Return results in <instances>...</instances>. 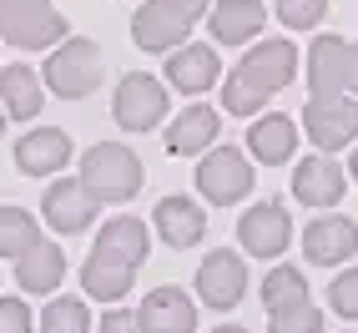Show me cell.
Instances as JSON below:
<instances>
[{
  "label": "cell",
  "mask_w": 358,
  "mask_h": 333,
  "mask_svg": "<svg viewBox=\"0 0 358 333\" xmlns=\"http://www.w3.org/2000/svg\"><path fill=\"white\" fill-rule=\"evenodd\" d=\"M101 76H106L101 45L86 41V36L56 41V51L45 56V86H51L61 101H86L91 91L101 86Z\"/></svg>",
  "instance_id": "obj_1"
},
{
  "label": "cell",
  "mask_w": 358,
  "mask_h": 333,
  "mask_svg": "<svg viewBox=\"0 0 358 333\" xmlns=\"http://www.w3.org/2000/svg\"><path fill=\"white\" fill-rule=\"evenodd\" d=\"M81 182L96 202H131L141 192V162L122 141H101V147H86Z\"/></svg>",
  "instance_id": "obj_2"
},
{
  "label": "cell",
  "mask_w": 358,
  "mask_h": 333,
  "mask_svg": "<svg viewBox=\"0 0 358 333\" xmlns=\"http://www.w3.org/2000/svg\"><path fill=\"white\" fill-rule=\"evenodd\" d=\"M66 15L51 0H0V36L20 51H45V45L66 41Z\"/></svg>",
  "instance_id": "obj_3"
},
{
  "label": "cell",
  "mask_w": 358,
  "mask_h": 333,
  "mask_svg": "<svg viewBox=\"0 0 358 333\" xmlns=\"http://www.w3.org/2000/svg\"><path fill=\"white\" fill-rule=\"evenodd\" d=\"M166 81L147 76V71H127L116 81V97H111V116L122 132H152L166 122Z\"/></svg>",
  "instance_id": "obj_4"
},
{
  "label": "cell",
  "mask_w": 358,
  "mask_h": 333,
  "mask_svg": "<svg viewBox=\"0 0 358 333\" xmlns=\"http://www.w3.org/2000/svg\"><path fill=\"white\" fill-rule=\"evenodd\" d=\"M197 187L212 207H232L252 192V162L237 147H207L197 166Z\"/></svg>",
  "instance_id": "obj_5"
},
{
  "label": "cell",
  "mask_w": 358,
  "mask_h": 333,
  "mask_svg": "<svg viewBox=\"0 0 358 333\" xmlns=\"http://www.w3.org/2000/svg\"><path fill=\"white\" fill-rule=\"evenodd\" d=\"M303 132L323 152H338L348 141H358V97H348V91H338V97H308Z\"/></svg>",
  "instance_id": "obj_6"
},
{
  "label": "cell",
  "mask_w": 358,
  "mask_h": 333,
  "mask_svg": "<svg viewBox=\"0 0 358 333\" xmlns=\"http://www.w3.org/2000/svg\"><path fill=\"white\" fill-rule=\"evenodd\" d=\"M237 76H243L248 86H257L262 97H273V91H282V86H293V76H298V45L293 41H257L252 51L237 61Z\"/></svg>",
  "instance_id": "obj_7"
},
{
  "label": "cell",
  "mask_w": 358,
  "mask_h": 333,
  "mask_svg": "<svg viewBox=\"0 0 358 333\" xmlns=\"http://www.w3.org/2000/svg\"><path fill=\"white\" fill-rule=\"evenodd\" d=\"M237 237H243V253H252V257H282L293 243V218L282 202H257L243 212Z\"/></svg>",
  "instance_id": "obj_8"
},
{
  "label": "cell",
  "mask_w": 358,
  "mask_h": 333,
  "mask_svg": "<svg viewBox=\"0 0 358 333\" xmlns=\"http://www.w3.org/2000/svg\"><path fill=\"white\" fill-rule=\"evenodd\" d=\"M243 293H248V263L243 257H237L232 248L207 253L202 268H197V298L207 308H237Z\"/></svg>",
  "instance_id": "obj_9"
},
{
  "label": "cell",
  "mask_w": 358,
  "mask_h": 333,
  "mask_svg": "<svg viewBox=\"0 0 358 333\" xmlns=\"http://www.w3.org/2000/svg\"><path fill=\"white\" fill-rule=\"evenodd\" d=\"M41 212H45V227H56V232H86L91 222H96V212H101V202L86 192V182L76 177H61V182H51L45 187V202H41Z\"/></svg>",
  "instance_id": "obj_10"
},
{
  "label": "cell",
  "mask_w": 358,
  "mask_h": 333,
  "mask_svg": "<svg viewBox=\"0 0 358 333\" xmlns=\"http://www.w3.org/2000/svg\"><path fill=\"white\" fill-rule=\"evenodd\" d=\"M192 36V20H187L172 0H147L131 15V41L141 51H177V45Z\"/></svg>",
  "instance_id": "obj_11"
},
{
  "label": "cell",
  "mask_w": 358,
  "mask_h": 333,
  "mask_svg": "<svg viewBox=\"0 0 358 333\" xmlns=\"http://www.w3.org/2000/svg\"><path fill=\"white\" fill-rule=\"evenodd\" d=\"M353 253H358V222L353 218H333L328 212V218L303 227V257L313 268H338Z\"/></svg>",
  "instance_id": "obj_12"
},
{
  "label": "cell",
  "mask_w": 358,
  "mask_h": 333,
  "mask_svg": "<svg viewBox=\"0 0 358 333\" xmlns=\"http://www.w3.org/2000/svg\"><path fill=\"white\" fill-rule=\"evenodd\" d=\"M136 323L141 333H192L197 328V308H192V293H182V288H152L147 298H141L136 308Z\"/></svg>",
  "instance_id": "obj_13"
},
{
  "label": "cell",
  "mask_w": 358,
  "mask_h": 333,
  "mask_svg": "<svg viewBox=\"0 0 358 333\" xmlns=\"http://www.w3.org/2000/svg\"><path fill=\"white\" fill-rule=\"evenodd\" d=\"M262 26H268L262 0H212L207 6V31L217 45H248V41H257Z\"/></svg>",
  "instance_id": "obj_14"
},
{
  "label": "cell",
  "mask_w": 358,
  "mask_h": 333,
  "mask_svg": "<svg viewBox=\"0 0 358 333\" xmlns=\"http://www.w3.org/2000/svg\"><path fill=\"white\" fill-rule=\"evenodd\" d=\"M131 283H136V263H127L106 248H91V257L81 263V288L96 303H122L131 293Z\"/></svg>",
  "instance_id": "obj_15"
},
{
  "label": "cell",
  "mask_w": 358,
  "mask_h": 333,
  "mask_svg": "<svg viewBox=\"0 0 358 333\" xmlns=\"http://www.w3.org/2000/svg\"><path fill=\"white\" fill-rule=\"evenodd\" d=\"M343 166L333 162L328 152H318V157H303L298 166H293V197L303 202V207H333L343 197Z\"/></svg>",
  "instance_id": "obj_16"
},
{
  "label": "cell",
  "mask_w": 358,
  "mask_h": 333,
  "mask_svg": "<svg viewBox=\"0 0 358 333\" xmlns=\"http://www.w3.org/2000/svg\"><path fill=\"white\" fill-rule=\"evenodd\" d=\"M222 81V66H217V51L212 45H177L172 61H166V86L187 91V97H202V91H212Z\"/></svg>",
  "instance_id": "obj_17"
},
{
  "label": "cell",
  "mask_w": 358,
  "mask_h": 333,
  "mask_svg": "<svg viewBox=\"0 0 358 333\" xmlns=\"http://www.w3.org/2000/svg\"><path fill=\"white\" fill-rule=\"evenodd\" d=\"M71 162V136L61 127H36L15 141V166L26 177H51Z\"/></svg>",
  "instance_id": "obj_18"
},
{
  "label": "cell",
  "mask_w": 358,
  "mask_h": 333,
  "mask_svg": "<svg viewBox=\"0 0 358 333\" xmlns=\"http://www.w3.org/2000/svg\"><path fill=\"white\" fill-rule=\"evenodd\" d=\"M152 227L162 232L166 248H192V243H202V232H207V212L192 197H162L157 212H152Z\"/></svg>",
  "instance_id": "obj_19"
},
{
  "label": "cell",
  "mask_w": 358,
  "mask_h": 333,
  "mask_svg": "<svg viewBox=\"0 0 358 333\" xmlns=\"http://www.w3.org/2000/svg\"><path fill=\"white\" fill-rule=\"evenodd\" d=\"M217 132H222V116L212 111V106H182V116L172 127H166V152L172 157H197V152H207L212 141H217Z\"/></svg>",
  "instance_id": "obj_20"
},
{
  "label": "cell",
  "mask_w": 358,
  "mask_h": 333,
  "mask_svg": "<svg viewBox=\"0 0 358 333\" xmlns=\"http://www.w3.org/2000/svg\"><path fill=\"white\" fill-rule=\"evenodd\" d=\"M248 147H252V157H257L262 166L293 162V152H298V122H293V116H282V111L257 116L252 132H248Z\"/></svg>",
  "instance_id": "obj_21"
},
{
  "label": "cell",
  "mask_w": 358,
  "mask_h": 333,
  "mask_svg": "<svg viewBox=\"0 0 358 333\" xmlns=\"http://www.w3.org/2000/svg\"><path fill=\"white\" fill-rule=\"evenodd\" d=\"M61 278H66V253H61L56 243H45V237L15 257V283H20L26 293H56Z\"/></svg>",
  "instance_id": "obj_22"
},
{
  "label": "cell",
  "mask_w": 358,
  "mask_h": 333,
  "mask_svg": "<svg viewBox=\"0 0 358 333\" xmlns=\"http://www.w3.org/2000/svg\"><path fill=\"white\" fill-rule=\"evenodd\" d=\"M343 61H348L343 36H318L308 45V86H313V97H338L343 91Z\"/></svg>",
  "instance_id": "obj_23"
},
{
  "label": "cell",
  "mask_w": 358,
  "mask_h": 333,
  "mask_svg": "<svg viewBox=\"0 0 358 333\" xmlns=\"http://www.w3.org/2000/svg\"><path fill=\"white\" fill-rule=\"evenodd\" d=\"M0 106L15 122H31V116L45 106V86L31 66H0Z\"/></svg>",
  "instance_id": "obj_24"
},
{
  "label": "cell",
  "mask_w": 358,
  "mask_h": 333,
  "mask_svg": "<svg viewBox=\"0 0 358 333\" xmlns=\"http://www.w3.org/2000/svg\"><path fill=\"white\" fill-rule=\"evenodd\" d=\"M96 248H106V253H116V257H127V263L141 268L147 253H152V232H147L141 218H116V222H106L96 232Z\"/></svg>",
  "instance_id": "obj_25"
},
{
  "label": "cell",
  "mask_w": 358,
  "mask_h": 333,
  "mask_svg": "<svg viewBox=\"0 0 358 333\" xmlns=\"http://www.w3.org/2000/svg\"><path fill=\"white\" fill-rule=\"evenodd\" d=\"M41 243V227L26 207H0V257H20Z\"/></svg>",
  "instance_id": "obj_26"
},
{
  "label": "cell",
  "mask_w": 358,
  "mask_h": 333,
  "mask_svg": "<svg viewBox=\"0 0 358 333\" xmlns=\"http://www.w3.org/2000/svg\"><path fill=\"white\" fill-rule=\"evenodd\" d=\"M41 333H91V308L81 298H51L41 308Z\"/></svg>",
  "instance_id": "obj_27"
},
{
  "label": "cell",
  "mask_w": 358,
  "mask_h": 333,
  "mask_svg": "<svg viewBox=\"0 0 358 333\" xmlns=\"http://www.w3.org/2000/svg\"><path fill=\"white\" fill-rule=\"evenodd\" d=\"M308 298V278L303 268H268V278H262V308H282V303H298Z\"/></svg>",
  "instance_id": "obj_28"
},
{
  "label": "cell",
  "mask_w": 358,
  "mask_h": 333,
  "mask_svg": "<svg viewBox=\"0 0 358 333\" xmlns=\"http://www.w3.org/2000/svg\"><path fill=\"white\" fill-rule=\"evenodd\" d=\"M273 333H323V313L313 308V298H298V303H282L268 313Z\"/></svg>",
  "instance_id": "obj_29"
},
{
  "label": "cell",
  "mask_w": 358,
  "mask_h": 333,
  "mask_svg": "<svg viewBox=\"0 0 358 333\" xmlns=\"http://www.w3.org/2000/svg\"><path fill=\"white\" fill-rule=\"evenodd\" d=\"M262 106H268V97H262L257 86H248L237 71L222 81V111H227V116H257Z\"/></svg>",
  "instance_id": "obj_30"
},
{
  "label": "cell",
  "mask_w": 358,
  "mask_h": 333,
  "mask_svg": "<svg viewBox=\"0 0 358 333\" xmlns=\"http://www.w3.org/2000/svg\"><path fill=\"white\" fill-rule=\"evenodd\" d=\"M323 15H328V0H278V20L288 31H313L323 26Z\"/></svg>",
  "instance_id": "obj_31"
},
{
  "label": "cell",
  "mask_w": 358,
  "mask_h": 333,
  "mask_svg": "<svg viewBox=\"0 0 358 333\" xmlns=\"http://www.w3.org/2000/svg\"><path fill=\"white\" fill-rule=\"evenodd\" d=\"M328 303H333L338 318H358V268H343L328 283Z\"/></svg>",
  "instance_id": "obj_32"
},
{
  "label": "cell",
  "mask_w": 358,
  "mask_h": 333,
  "mask_svg": "<svg viewBox=\"0 0 358 333\" xmlns=\"http://www.w3.org/2000/svg\"><path fill=\"white\" fill-rule=\"evenodd\" d=\"M0 333H31V308L20 298H0Z\"/></svg>",
  "instance_id": "obj_33"
},
{
  "label": "cell",
  "mask_w": 358,
  "mask_h": 333,
  "mask_svg": "<svg viewBox=\"0 0 358 333\" xmlns=\"http://www.w3.org/2000/svg\"><path fill=\"white\" fill-rule=\"evenodd\" d=\"M101 333H141V323H136V313H131V308H106Z\"/></svg>",
  "instance_id": "obj_34"
},
{
  "label": "cell",
  "mask_w": 358,
  "mask_h": 333,
  "mask_svg": "<svg viewBox=\"0 0 358 333\" xmlns=\"http://www.w3.org/2000/svg\"><path fill=\"white\" fill-rule=\"evenodd\" d=\"M343 91L358 97V45H348V61H343Z\"/></svg>",
  "instance_id": "obj_35"
},
{
  "label": "cell",
  "mask_w": 358,
  "mask_h": 333,
  "mask_svg": "<svg viewBox=\"0 0 358 333\" xmlns=\"http://www.w3.org/2000/svg\"><path fill=\"white\" fill-rule=\"evenodd\" d=\"M172 6H177V10H182V15L192 20V26H197V20L207 15V6H212V0H172Z\"/></svg>",
  "instance_id": "obj_36"
},
{
  "label": "cell",
  "mask_w": 358,
  "mask_h": 333,
  "mask_svg": "<svg viewBox=\"0 0 358 333\" xmlns=\"http://www.w3.org/2000/svg\"><path fill=\"white\" fill-rule=\"evenodd\" d=\"M212 333H248V328H237V323H222V328H212Z\"/></svg>",
  "instance_id": "obj_37"
},
{
  "label": "cell",
  "mask_w": 358,
  "mask_h": 333,
  "mask_svg": "<svg viewBox=\"0 0 358 333\" xmlns=\"http://www.w3.org/2000/svg\"><path fill=\"white\" fill-rule=\"evenodd\" d=\"M353 182H358V147H353Z\"/></svg>",
  "instance_id": "obj_38"
},
{
  "label": "cell",
  "mask_w": 358,
  "mask_h": 333,
  "mask_svg": "<svg viewBox=\"0 0 358 333\" xmlns=\"http://www.w3.org/2000/svg\"><path fill=\"white\" fill-rule=\"evenodd\" d=\"M0 132H6V106H0Z\"/></svg>",
  "instance_id": "obj_39"
}]
</instances>
